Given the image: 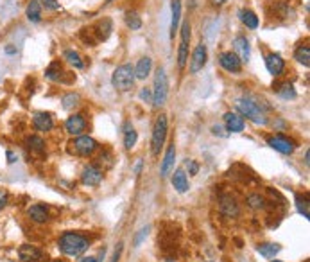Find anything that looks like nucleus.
I'll return each instance as SVG.
<instances>
[{"label": "nucleus", "mask_w": 310, "mask_h": 262, "mask_svg": "<svg viewBox=\"0 0 310 262\" xmlns=\"http://www.w3.org/2000/svg\"><path fill=\"white\" fill-rule=\"evenodd\" d=\"M212 131H213V135H219V137H228L226 133H223V128H221V126H213Z\"/></svg>", "instance_id": "44"}, {"label": "nucleus", "mask_w": 310, "mask_h": 262, "mask_svg": "<svg viewBox=\"0 0 310 262\" xmlns=\"http://www.w3.org/2000/svg\"><path fill=\"white\" fill-rule=\"evenodd\" d=\"M187 61H189V42H181L178 49V67L179 69H185Z\"/></svg>", "instance_id": "33"}, {"label": "nucleus", "mask_w": 310, "mask_h": 262, "mask_svg": "<svg viewBox=\"0 0 310 262\" xmlns=\"http://www.w3.org/2000/svg\"><path fill=\"white\" fill-rule=\"evenodd\" d=\"M65 129H67L68 135L79 137V135H83L84 129H86V121H84L83 115H72V117H68L67 122H65Z\"/></svg>", "instance_id": "11"}, {"label": "nucleus", "mask_w": 310, "mask_h": 262, "mask_svg": "<svg viewBox=\"0 0 310 262\" xmlns=\"http://www.w3.org/2000/svg\"><path fill=\"white\" fill-rule=\"evenodd\" d=\"M238 18H240V22H242L244 25L250 27V29H257L258 27V16L255 15L251 9H240V11H238Z\"/></svg>", "instance_id": "25"}, {"label": "nucleus", "mask_w": 310, "mask_h": 262, "mask_svg": "<svg viewBox=\"0 0 310 262\" xmlns=\"http://www.w3.org/2000/svg\"><path fill=\"white\" fill-rule=\"evenodd\" d=\"M8 203H9V194H8V190L6 189H0V212L8 207Z\"/></svg>", "instance_id": "37"}, {"label": "nucleus", "mask_w": 310, "mask_h": 262, "mask_svg": "<svg viewBox=\"0 0 310 262\" xmlns=\"http://www.w3.org/2000/svg\"><path fill=\"white\" fill-rule=\"evenodd\" d=\"M61 103H63L65 110H72V108H76L77 104H79V95H77V94H67V95H63Z\"/></svg>", "instance_id": "35"}, {"label": "nucleus", "mask_w": 310, "mask_h": 262, "mask_svg": "<svg viewBox=\"0 0 310 262\" xmlns=\"http://www.w3.org/2000/svg\"><path fill=\"white\" fill-rule=\"evenodd\" d=\"M233 49H235V54L238 56V60L250 61L251 47H250V42H247L246 36H237V38L233 40Z\"/></svg>", "instance_id": "15"}, {"label": "nucleus", "mask_w": 310, "mask_h": 262, "mask_svg": "<svg viewBox=\"0 0 310 262\" xmlns=\"http://www.w3.org/2000/svg\"><path fill=\"white\" fill-rule=\"evenodd\" d=\"M170 13H172V18H170V38H174V35L179 29V20H181V0H172L170 2Z\"/></svg>", "instance_id": "18"}, {"label": "nucleus", "mask_w": 310, "mask_h": 262, "mask_svg": "<svg viewBox=\"0 0 310 262\" xmlns=\"http://www.w3.org/2000/svg\"><path fill=\"white\" fill-rule=\"evenodd\" d=\"M6 156H8V163H15L16 160H18V156H16L15 153L11 151V149H9V151L6 153Z\"/></svg>", "instance_id": "43"}, {"label": "nucleus", "mask_w": 310, "mask_h": 262, "mask_svg": "<svg viewBox=\"0 0 310 262\" xmlns=\"http://www.w3.org/2000/svg\"><path fill=\"white\" fill-rule=\"evenodd\" d=\"M136 140H138V135H136L135 128H133L129 122H126V126H124V145H126V149L135 148Z\"/></svg>", "instance_id": "28"}, {"label": "nucleus", "mask_w": 310, "mask_h": 262, "mask_svg": "<svg viewBox=\"0 0 310 262\" xmlns=\"http://www.w3.org/2000/svg\"><path fill=\"white\" fill-rule=\"evenodd\" d=\"M81 182L88 187H97L102 182V171L97 165H88V167H84L83 174H81Z\"/></svg>", "instance_id": "14"}, {"label": "nucleus", "mask_w": 310, "mask_h": 262, "mask_svg": "<svg viewBox=\"0 0 310 262\" xmlns=\"http://www.w3.org/2000/svg\"><path fill=\"white\" fill-rule=\"evenodd\" d=\"M42 2H43V6H45L47 9H50V11H57V9L61 8L57 0H42Z\"/></svg>", "instance_id": "38"}, {"label": "nucleus", "mask_w": 310, "mask_h": 262, "mask_svg": "<svg viewBox=\"0 0 310 262\" xmlns=\"http://www.w3.org/2000/svg\"><path fill=\"white\" fill-rule=\"evenodd\" d=\"M88 246H90V241L76 232H65L57 241V248L68 257H79L88 250Z\"/></svg>", "instance_id": "1"}, {"label": "nucleus", "mask_w": 310, "mask_h": 262, "mask_svg": "<svg viewBox=\"0 0 310 262\" xmlns=\"http://www.w3.org/2000/svg\"><path fill=\"white\" fill-rule=\"evenodd\" d=\"M147 232H149V226L142 228V230H140V234H138V236H136V239H135V246H140V243H142V241H144L145 237H147Z\"/></svg>", "instance_id": "40"}, {"label": "nucleus", "mask_w": 310, "mask_h": 262, "mask_svg": "<svg viewBox=\"0 0 310 262\" xmlns=\"http://www.w3.org/2000/svg\"><path fill=\"white\" fill-rule=\"evenodd\" d=\"M172 187L181 194L189 190V178H187V172L183 169H176L174 171V174H172Z\"/></svg>", "instance_id": "22"}, {"label": "nucleus", "mask_w": 310, "mask_h": 262, "mask_svg": "<svg viewBox=\"0 0 310 262\" xmlns=\"http://www.w3.org/2000/svg\"><path fill=\"white\" fill-rule=\"evenodd\" d=\"M126 25H128L131 31L140 29V27H142V18L138 16V13H135V11L126 13Z\"/></svg>", "instance_id": "32"}, {"label": "nucleus", "mask_w": 310, "mask_h": 262, "mask_svg": "<svg viewBox=\"0 0 310 262\" xmlns=\"http://www.w3.org/2000/svg\"><path fill=\"white\" fill-rule=\"evenodd\" d=\"M224 2H228V0H215V4H217V6H223Z\"/></svg>", "instance_id": "48"}, {"label": "nucleus", "mask_w": 310, "mask_h": 262, "mask_svg": "<svg viewBox=\"0 0 310 262\" xmlns=\"http://www.w3.org/2000/svg\"><path fill=\"white\" fill-rule=\"evenodd\" d=\"M70 145H72V151L79 156H90L97 149V142L88 135H79Z\"/></svg>", "instance_id": "6"}, {"label": "nucleus", "mask_w": 310, "mask_h": 262, "mask_svg": "<svg viewBox=\"0 0 310 262\" xmlns=\"http://www.w3.org/2000/svg\"><path fill=\"white\" fill-rule=\"evenodd\" d=\"M247 207L253 210H262L265 207V199L258 194H251V196H247Z\"/></svg>", "instance_id": "34"}, {"label": "nucleus", "mask_w": 310, "mask_h": 262, "mask_svg": "<svg viewBox=\"0 0 310 262\" xmlns=\"http://www.w3.org/2000/svg\"><path fill=\"white\" fill-rule=\"evenodd\" d=\"M27 216H29V219L34 221V223L45 224L47 221H49V209H47L45 205H40V203H36V205L29 207V210H27Z\"/></svg>", "instance_id": "16"}, {"label": "nucleus", "mask_w": 310, "mask_h": 262, "mask_svg": "<svg viewBox=\"0 0 310 262\" xmlns=\"http://www.w3.org/2000/svg\"><path fill=\"white\" fill-rule=\"evenodd\" d=\"M167 95H169V81L163 67H158L154 76V84H152V104L156 108L163 106L167 103Z\"/></svg>", "instance_id": "4"}, {"label": "nucleus", "mask_w": 310, "mask_h": 262, "mask_svg": "<svg viewBox=\"0 0 310 262\" xmlns=\"http://www.w3.org/2000/svg\"><path fill=\"white\" fill-rule=\"evenodd\" d=\"M20 262H40L43 260V251L34 244H22L18 248Z\"/></svg>", "instance_id": "10"}, {"label": "nucleus", "mask_w": 310, "mask_h": 262, "mask_svg": "<svg viewBox=\"0 0 310 262\" xmlns=\"http://www.w3.org/2000/svg\"><path fill=\"white\" fill-rule=\"evenodd\" d=\"M219 63L226 72H231V74H238L242 70V61L238 60V56L235 52H223L219 56Z\"/></svg>", "instance_id": "8"}, {"label": "nucleus", "mask_w": 310, "mask_h": 262, "mask_svg": "<svg viewBox=\"0 0 310 262\" xmlns=\"http://www.w3.org/2000/svg\"><path fill=\"white\" fill-rule=\"evenodd\" d=\"M276 92H278V95H280L282 99H287V101H292V99H296V90H294V86H292L291 83H280L276 86Z\"/></svg>", "instance_id": "30"}, {"label": "nucleus", "mask_w": 310, "mask_h": 262, "mask_svg": "<svg viewBox=\"0 0 310 262\" xmlns=\"http://www.w3.org/2000/svg\"><path fill=\"white\" fill-rule=\"evenodd\" d=\"M140 99L145 101V103H152V92L149 88H142L140 92Z\"/></svg>", "instance_id": "39"}, {"label": "nucleus", "mask_w": 310, "mask_h": 262, "mask_svg": "<svg viewBox=\"0 0 310 262\" xmlns=\"http://www.w3.org/2000/svg\"><path fill=\"white\" fill-rule=\"evenodd\" d=\"M267 144L271 145L274 151L282 153V155H292V151H294V142L289 140L287 137H284V135H274V137H269L267 138Z\"/></svg>", "instance_id": "9"}, {"label": "nucleus", "mask_w": 310, "mask_h": 262, "mask_svg": "<svg viewBox=\"0 0 310 262\" xmlns=\"http://www.w3.org/2000/svg\"><path fill=\"white\" fill-rule=\"evenodd\" d=\"M174 162H176V145L174 142L169 145V149H167L165 156H163V162H162V171H160V174H162V178H165V176H169V172L172 171V167H174Z\"/></svg>", "instance_id": "19"}, {"label": "nucleus", "mask_w": 310, "mask_h": 262, "mask_svg": "<svg viewBox=\"0 0 310 262\" xmlns=\"http://www.w3.org/2000/svg\"><path fill=\"white\" fill-rule=\"evenodd\" d=\"M25 144H27V149L30 153H34V155H43L45 153V140L42 137H38V135H30L25 140Z\"/></svg>", "instance_id": "24"}, {"label": "nucleus", "mask_w": 310, "mask_h": 262, "mask_svg": "<svg viewBox=\"0 0 310 262\" xmlns=\"http://www.w3.org/2000/svg\"><path fill=\"white\" fill-rule=\"evenodd\" d=\"M33 126L36 131H42V133H47L54 128V121L52 115L45 113V111H38V113L33 115Z\"/></svg>", "instance_id": "13"}, {"label": "nucleus", "mask_w": 310, "mask_h": 262, "mask_svg": "<svg viewBox=\"0 0 310 262\" xmlns=\"http://www.w3.org/2000/svg\"><path fill=\"white\" fill-rule=\"evenodd\" d=\"M151 69H152V60L149 56H144L138 60L135 67V77L136 79H145V77L151 74Z\"/></svg>", "instance_id": "20"}, {"label": "nucleus", "mask_w": 310, "mask_h": 262, "mask_svg": "<svg viewBox=\"0 0 310 262\" xmlns=\"http://www.w3.org/2000/svg\"><path fill=\"white\" fill-rule=\"evenodd\" d=\"M221 212H223L224 216H228V217H237L238 216L237 201H235L233 198H230V196H224V198H221Z\"/></svg>", "instance_id": "23"}, {"label": "nucleus", "mask_w": 310, "mask_h": 262, "mask_svg": "<svg viewBox=\"0 0 310 262\" xmlns=\"http://www.w3.org/2000/svg\"><path fill=\"white\" fill-rule=\"evenodd\" d=\"M265 67H267V70H269V74L271 76H280L282 72H284V69H285V61H284V57L280 56V54H276V52H271V54H267L265 56Z\"/></svg>", "instance_id": "12"}, {"label": "nucleus", "mask_w": 310, "mask_h": 262, "mask_svg": "<svg viewBox=\"0 0 310 262\" xmlns=\"http://www.w3.org/2000/svg\"><path fill=\"white\" fill-rule=\"evenodd\" d=\"M296 207H298V212L303 214V217H305V219H308L310 212H308V201H306V198L296 196Z\"/></svg>", "instance_id": "36"}, {"label": "nucleus", "mask_w": 310, "mask_h": 262, "mask_svg": "<svg viewBox=\"0 0 310 262\" xmlns=\"http://www.w3.org/2000/svg\"><path fill=\"white\" fill-rule=\"evenodd\" d=\"M187 169H189L190 174H197V171H199V165H197L194 160H187Z\"/></svg>", "instance_id": "41"}, {"label": "nucleus", "mask_w": 310, "mask_h": 262, "mask_svg": "<svg viewBox=\"0 0 310 262\" xmlns=\"http://www.w3.org/2000/svg\"><path fill=\"white\" fill-rule=\"evenodd\" d=\"M206 60H208V50H206V45L204 43H199V45L194 49L192 57H190V74H197L204 69L206 65Z\"/></svg>", "instance_id": "7"}, {"label": "nucleus", "mask_w": 310, "mask_h": 262, "mask_svg": "<svg viewBox=\"0 0 310 262\" xmlns=\"http://www.w3.org/2000/svg\"><path fill=\"white\" fill-rule=\"evenodd\" d=\"M25 16L33 23L42 22V4H40L38 0H29V4L25 8Z\"/></svg>", "instance_id": "21"}, {"label": "nucleus", "mask_w": 310, "mask_h": 262, "mask_svg": "<svg viewBox=\"0 0 310 262\" xmlns=\"http://www.w3.org/2000/svg\"><path fill=\"white\" fill-rule=\"evenodd\" d=\"M120 253H122V243L117 244V250H115L113 253V258H111V262H118V258H120Z\"/></svg>", "instance_id": "42"}, {"label": "nucleus", "mask_w": 310, "mask_h": 262, "mask_svg": "<svg viewBox=\"0 0 310 262\" xmlns=\"http://www.w3.org/2000/svg\"><path fill=\"white\" fill-rule=\"evenodd\" d=\"M135 67H131V65H120V67H117L113 72V76H111V84H113L115 88H117L118 92H128L133 88V84H135Z\"/></svg>", "instance_id": "3"}, {"label": "nucleus", "mask_w": 310, "mask_h": 262, "mask_svg": "<svg viewBox=\"0 0 310 262\" xmlns=\"http://www.w3.org/2000/svg\"><path fill=\"white\" fill-rule=\"evenodd\" d=\"M140 167H142V160H138V162H136V165H135V172H136V174L140 172Z\"/></svg>", "instance_id": "47"}, {"label": "nucleus", "mask_w": 310, "mask_h": 262, "mask_svg": "<svg viewBox=\"0 0 310 262\" xmlns=\"http://www.w3.org/2000/svg\"><path fill=\"white\" fill-rule=\"evenodd\" d=\"M6 54H16V47H6Z\"/></svg>", "instance_id": "46"}, {"label": "nucleus", "mask_w": 310, "mask_h": 262, "mask_svg": "<svg viewBox=\"0 0 310 262\" xmlns=\"http://www.w3.org/2000/svg\"><path fill=\"white\" fill-rule=\"evenodd\" d=\"M224 122H226V129L231 133H240L244 129V117L240 113H233V111H228L224 115Z\"/></svg>", "instance_id": "17"}, {"label": "nucleus", "mask_w": 310, "mask_h": 262, "mask_svg": "<svg viewBox=\"0 0 310 262\" xmlns=\"http://www.w3.org/2000/svg\"><path fill=\"white\" fill-rule=\"evenodd\" d=\"M79 262H99V260H97L95 257H83Z\"/></svg>", "instance_id": "45"}, {"label": "nucleus", "mask_w": 310, "mask_h": 262, "mask_svg": "<svg viewBox=\"0 0 310 262\" xmlns=\"http://www.w3.org/2000/svg\"><path fill=\"white\" fill-rule=\"evenodd\" d=\"M280 250H282L280 244H274V243H264V244H258L257 246V251L265 258H272Z\"/></svg>", "instance_id": "26"}, {"label": "nucleus", "mask_w": 310, "mask_h": 262, "mask_svg": "<svg viewBox=\"0 0 310 262\" xmlns=\"http://www.w3.org/2000/svg\"><path fill=\"white\" fill-rule=\"evenodd\" d=\"M235 106H237L238 113L242 115V117H247L251 122H255V124H258V126L267 124V115L264 113V110H262V108L258 106L255 101H251V99H237Z\"/></svg>", "instance_id": "2"}, {"label": "nucleus", "mask_w": 310, "mask_h": 262, "mask_svg": "<svg viewBox=\"0 0 310 262\" xmlns=\"http://www.w3.org/2000/svg\"><path fill=\"white\" fill-rule=\"evenodd\" d=\"M167 138V115H160L154 122V128H152V137H151V151L152 155H160L163 144H165Z\"/></svg>", "instance_id": "5"}, {"label": "nucleus", "mask_w": 310, "mask_h": 262, "mask_svg": "<svg viewBox=\"0 0 310 262\" xmlns=\"http://www.w3.org/2000/svg\"><path fill=\"white\" fill-rule=\"evenodd\" d=\"M108 2H111V0H108Z\"/></svg>", "instance_id": "50"}, {"label": "nucleus", "mask_w": 310, "mask_h": 262, "mask_svg": "<svg viewBox=\"0 0 310 262\" xmlns=\"http://www.w3.org/2000/svg\"><path fill=\"white\" fill-rule=\"evenodd\" d=\"M63 67H61V63L59 61H52V63L47 67V70H45V77L47 79H50V81H59L61 77H63Z\"/></svg>", "instance_id": "27"}, {"label": "nucleus", "mask_w": 310, "mask_h": 262, "mask_svg": "<svg viewBox=\"0 0 310 262\" xmlns=\"http://www.w3.org/2000/svg\"><path fill=\"white\" fill-rule=\"evenodd\" d=\"M63 57L68 61V63L72 65V67H76V69H83V67H84V63H83V60H81L79 52H76V50L67 49L63 52Z\"/></svg>", "instance_id": "31"}, {"label": "nucleus", "mask_w": 310, "mask_h": 262, "mask_svg": "<svg viewBox=\"0 0 310 262\" xmlns=\"http://www.w3.org/2000/svg\"><path fill=\"white\" fill-rule=\"evenodd\" d=\"M272 262H282V260H272Z\"/></svg>", "instance_id": "49"}, {"label": "nucleus", "mask_w": 310, "mask_h": 262, "mask_svg": "<svg viewBox=\"0 0 310 262\" xmlns=\"http://www.w3.org/2000/svg\"><path fill=\"white\" fill-rule=\"evenodd\" d=\"M294 60L298 61L299 65H303V67L308 69L310 67V47H306V45L298 47L294 52Z\"/></svg>", "instance_id": "29"}]
</instances>
